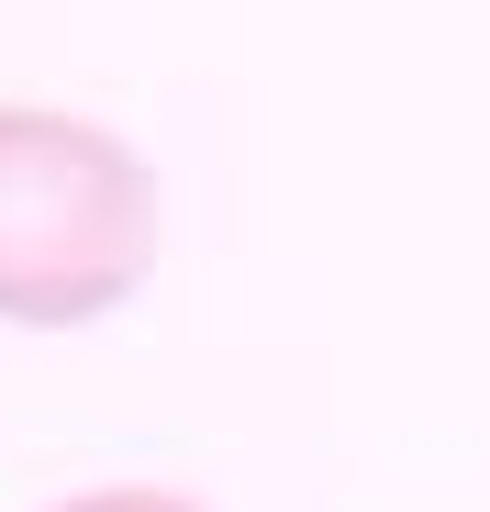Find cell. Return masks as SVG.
<instances>
[{
  "instance_id": "1",
  "label": "cell",
  "mask_w": 490,
  "mask_h": 512,
  "mask_svg": "<svg viewBox=\"0 0 490 512\" xmlns=\"http://www.w3.org/2000/svg\"><path fill=\"white\" fill-rule=\"evenodd\" d=\"M156 245H168L156 167L112 123L0 101V323L67 334L123 312L156 279Z\"/></svg>"
},
{
  "instance_id": "2",
  "label": "cell",
  "mask_w": 490,
  "mask_h": 512,
  "mask_svg": "<svg viewBox=\"0 0 490 512\" xmlns=\"http://www.w3.org/2000/svg\"><path fill=\"white\" fill-rule=\"evenodd\" d=\"M56 512H201L190 490H145V479H123V490H78V501H56Z\"/></svg>"
}]
</instances>
